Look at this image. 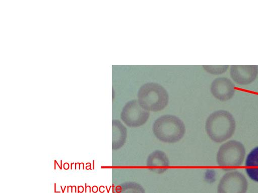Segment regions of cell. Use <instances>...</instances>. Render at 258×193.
<instances>
[{
    "label": "cell",
    "instance_id": "1",
    "mask_svg": "<svg viewBox=\"0 0 258 193\" xmlns=\"http://www.w3.org/2000/svg\"><path fill=\"white\" fill-rule=\"evenodd\" d=\"M236 128L232 115L225 110H218L207 118L205 129L209 138L216 143H221L232 137Z\"/></svg>",
    "mask_w": 258,
    "mask_h": 193
},
{
    "label": "cell",
    "instance_id": "2",
    "mask_svg": "<svg viewBox=\"0 0 258 193\" xmlns=\"http://www.w3.org/2000/svg\"><path fill=\"white\" fill-rule=\"evenodd\" d=\"M152 130L155 136L161 141L174 143L183 137L186 129L180 118L174 115H164L154 121Z\"/></svg>",
    "mask_w": 258,
    "mask_h": 193
},
{
    "label": "cell",
    "instance_id": "3",
    "mask_svg": "<svg viewBox=\"0 0 258 193\" xmlns=\"http://www.w3.org/2000/svg\"><path fill=\"white\" fill-rule=\"evenodd\" d=\"M138 101L146 110L156 112L163 110L167 106L169 96L163 87L157 83H149L140 88Z\"/></svg>",
    "mask_w": 258,
    "mask_h": 193
},
{
    "label": "cell",
    "instance_id": "4",
    "mask_svg": "<svg viewBox=\"0 0 258 193\" xmlns=\"http://www.w3.org/2000/svg\"><path fill=\"white\" fill-rule=\"evenodd\" d=\"M245 155L244 145L238 141L230 140L220 147L216 161L219 166L228 170V168L240 166L244 161Z\"/></svg>",
    "mask_w": 258,
    "mask_h": 193
},
{
    "label": "cell",
    "instance_id": "5",
    "mask_svg": "<svg viewBox=\"0 0 258 193\" xmlns=\"http://www.w3.org/2000/svg\"><path fill=\"white\" fill-rule=\"evenodd\" d=\"M150 116V111L144 109L138 100L127 102L123 107L121 118L123 122L131 128L139 127L144 125Z\"/></svg>",
    "mask_w": 258,
    "mask_h": 193
},
{
    "label": "cell",
    "instance_id": "6",
    "mask_svg": "<svg viewBox=\"0 0 258 193\" xmlns=\"http://www.w3.org/2000/svg\"><path fill=\"white\" fill-rule=\"evenodd\" d=\"M248 183L245 176L238 171L226 173L221 179L218 193H246Z\"/></svg>",
    "mask_w": 258,
    "mask_h": 193
},
{
    "label": "cell",
    "instance_id": "7",
    "mask_svg": "<svg viewBox=\"0 0 258 193\" xmlns=\"http://www.w3.org/2000/svg\"><path fill=\"white\" fill-rule=\"evenodd\" d=\"M230 76L235 83L239 85H248L256 79L258 75L257 65H232L230 69Z\"/></svg>",
    "mask_w": 258,
    "mask_h": 193
},
{
    "label": "cell",
    "instance_id": "8",
    "mask_svg": "<svg viewBox=\"0 0 258 193\" xmlns=\"http://www.w3.org/2000/svg\"><path fill=\"white\" fill-rule=\"evenodd\" d=\"M235 86L232 81L226 78H217L213 81L211 86L212 95L220 101L231 99L235 93Z\"/></svg>",
    "mask_w": 258,
    "mask_h": 193
},
{
    "label": "cell",
    "instance_id": "9",
    "mask_svg": "<svg viewBox=\"0 0 258 193\" xmlns=\"http://www.w3.org/2000/svg\"><path fill=\"white\" fill-rule=\"evenodd\" d=\"M146 166L150 171L161 174L168 169L169 160L164 151L156 150L151 153L147 158Z\"/></svg>",
    "mask_w": 258,
    "mask_h": 193
},
{
    "label": "cell",
    "instance_id": "10",
    "mask_svg": "<svg viewBox=\"0 0 258 193\" xmlns=\"http://www.w3.org/2000/svg\"><path fill=\"white\" fill-rule=\"evenodd\" d=\"M127 129L120 120L113 121V148L119 149L126 143Z\"/></svg>",
    "mask_w": 258,
    "mask_h": 193
},
{
    "label": "cell",
    "instance_id": "11",
    "mask_svg": "<svg viewBox=\"0 0 258 193\" xmlns=\"http://www.w3.org/2000/svg\"><path fill=\"white\" fill-rule=\"evenodd\" d=\"M245 165L248 177L258 183V146L254 148L248 155Z\"/></svg>",
    "mask_w": 258,
    "mask_h": 193
},
{
    "label": "cell",
    "instance_id": "12",
    "mask_svg": "<svg viewBox=\"0 0 258 193\" xmlns=\"http://www.w3.org/2000/svg\"><path fill=\"white\" fill-rule=\"evenodd\" d=\"M116 193H145L141 184L135 182H128L118 185L116 189Z\"/></svg>",
    "mask_w": 258,
    "mask_h": 193
},
{
    "label": "cell",
    "instance_id": "13",
    "mask_svg": "<svg viewBox=\"0 0 258 193\" xmlns=\"http://www.w3.org/2000/svg\"><path fill=\"white\" fill-rule=\"evenodd\" d=\"M228 65H204V69L209 73L213 75H221L226 71L229 68Z\"/></svg>",
    "mask_w": 258,
    "mask_h": 193
}]
</instances>
